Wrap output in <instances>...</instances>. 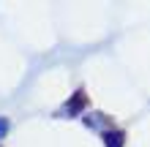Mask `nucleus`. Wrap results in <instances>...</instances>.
<instances>
[{
	"mask_svg": "<svg viewBox=\"0 0 150 147\" xmlns=\"http://www.w3.org/2000/svg\"><path fill=\"white\" fill-rule=\"evenodd\" d=\"M82 109H85V93H82V90H76V96L63 106V115H66V117H74L76 112H82Z\"/></svg>",
	"mask_w": 150,
	"mask_h": 147,
	"instance_id": "nucleus-1",
	"label": "nucleus"
},
{
	"mask_svg": "<svg viewBox=\"0 0 150 147\" xmlns=\"http://www.w3.org/2000/svg\"><path fill=\"white\" fill-rule=\"evenodd\" d=\"M104 142H107V147H123L126 134H123V131H107V134H104Z\"/></svg>",
	"mask_w": 150,
	"mask_h": 147,
	"instance_id": "nucleus-2",
	"label": "nucleus"
},
{
	"mask_svg": "<svg viewBox=\"0 0 150 147\" xmlns=\"http://www.w3.org/2000/svg\"><path fill=\"white\" fill-rule=\"evenodd\" d=\"M6 131H8V120H6V117H0V136H3Z\"/></svg>",
	"mask_w": 150,
	"mask_h": 147,
	"instance_id": "nucleus-3",
	"label": "nucleus"
}]
</instances>
